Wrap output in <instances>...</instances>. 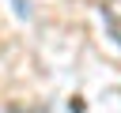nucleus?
<instances>
[{
  "instance_id": "1",
  "label": "nucleus",
  "mask_w": 121,
  "mask_h": 113,
  "mask_svg": "<svg viewBox=\"0 0 121 113\" xmlns=\"http://www.w3.org/2000/svg\"><path fill=\"white\" fill-rule=\"evenodd\" d=\"M102 19H106V30L121 41V0H102Z\"/></svg>"
}]
</instances>
